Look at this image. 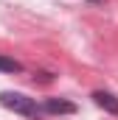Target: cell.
Listing matches in <instances>:
<instances>
[{
  "label": "cell",
  "instance_id": "6da1fadb",
  "mask_svg": "<svg viewBox=\"0 0 118 120\" xmlns=\"http://www.w3.org/2000/svg\"><path fill=\"white\" fill-rule=\"evenodd\" d=\"M0 106L14 112V115H23V117H39L42 115V106H37V101L23 95V92H0Z\"/></svg>",
  "mask_w": 118,
  "mask_h": 120
},
{
  "label": "cell",
  "instance_id": "7a4b0ae2",
  "mask_svg": "<svg viewBox=\"0 0 118 120\" xmlns=\"http://www.w3.org/2000/svg\"><path fill=\"white\" fill-rule=\"evenodd\" d=\"M93 103H96V106H101L104 112H110V115H115V117H118V98L113 95V92L96 90V92H93Z\"/></svg>",
  "mask_w": 118,
  "mask_h": 120
},
{
  "label": "cell",
  "instance_id": "3957f363",
  "mask_svg": "<svg viewBox=\"0 0 118 120\" xmlns=\"http://www.w3.org/2000/svg\"><path fill=\"white\" fill-rule=\"evenodd\" d=\"M42 112H48V115H73L76 112V103L62 101V98H48L45 106H42Z\"/></svg>",
  "mask_w": 118,
  "mask_h": 120
},
{
  "label": "cell",
  "instance_id": "277c9868",
  "mask_svg": "<svg viewBox=\"0 0 118 120\" xmlns=\"http://www.w3.org/2000/svg\"><path fill=\"white\" fill-rule=\"evenodd\" d=\"M23 70V64L14 59H8V56H0V73H20Z\"/></svg>",
  "mask_w": 118,
  "mask_h": 120
},
{
  "label": "cell",
  "instance_id": "5b68a950",
  "mask_svg": "<svg viewBox=\"0 0 118 120\" xmlns=\"http://www.w3.org/2000/svg\"><path fill=\"white\" fill-rule=\"evenodd\" d=\"M93 3H98V0H93Z\"/></svg>",
  "mask_w": 118,
  "mask_h": 120
}]
</instances>
